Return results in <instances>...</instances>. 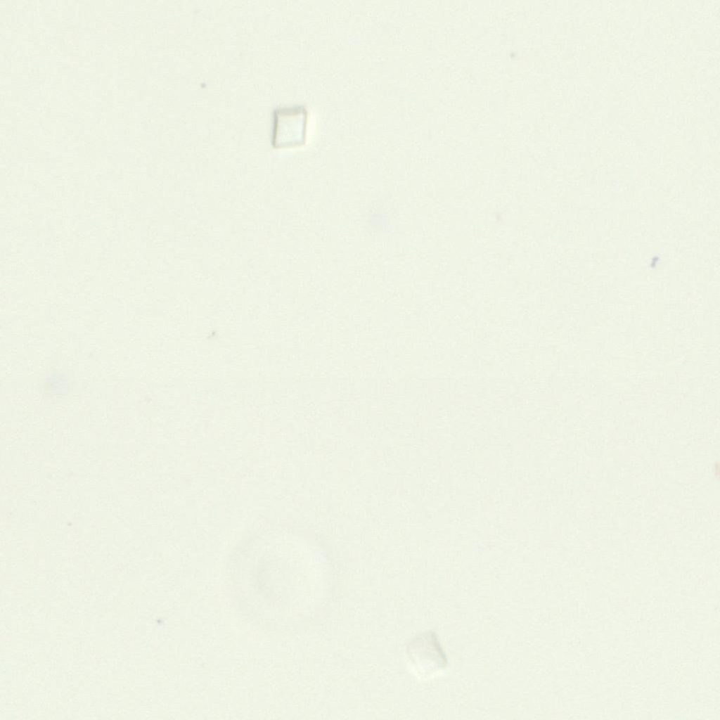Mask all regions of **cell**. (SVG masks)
Segmentation results:
<instances>
[{
    "label": "cell",
    "mask_w": 720,
    "mask_h": 720,
    "mask_svg": "<svg viewBox=\"0 0 720 720\" xmlns=\"http://www.w3.org/2000/svg\"><path fill=\"white\" fill-rule=\"evenodd\" d=\"M308 111L304 106L295 105L276 109L272 122V143L277 147H290L306 139Z\"/></svg>",
    "instance_id": "obj_1"
},
{
    "label": "cell",
    "mask_w": 720,
    "mask_h": 720,
    "mask_svg": "<svg viewBox=\"0 0 720 720\" xmlns=\"http://www.w3.org/2000/svg\"><path fill=\"white\" fill-rule=\"evenodd\" d=\"M408 653L411 662L424 675H431L446 666V657L432 631L423 634L410 642Z\"/></svg>",
    "instance_id": "obj_2"
}]
</instances>
